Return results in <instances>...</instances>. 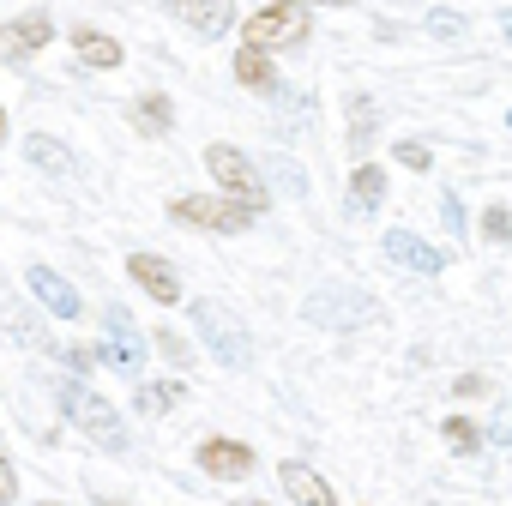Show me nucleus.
<instances>
[{
	"instance_id": "obj_1",
	"label": "nucleus",
	"mask_w": 512,
	"mask_h": 506,
	"mask_svg": "<svg viewBox=\"0 0 512 506\" xmlns=\"http://www.w3.org/2000/svg\"><path fill=\"white\" fill-rule=\"evenodd\" d=\"M205 169H211V181L229 193V205H241L247 217L253 211H266V181H260V169L247 163V151H235V145H205Z\"/></svg>"
},
{
	"instance_id": "obj_2",
	"label": "nucleus",
	"mask_w": 512,
	"mask_h": 506,
	"mask_svg": "<svg viewBox=\"0 0 512 506\" xmlns=\"http://www.w3.org/2000/svg\"><path fill=\"white\" fill-rule=\"evenodd\" d=\"M193 332L205 338V350H211L223 368H247V362H253L247 326H241L229 308H217V302H193Z\"/></svg>"
},
{
	"instance_id": "obj_3",
	"label": "nucleus",
	"mask_w": 512,
	"mask_h": 506,
	"mask_svg": "<svg viewBox=\"0 0 512 506\" xmlns=\"http://www.w3.org/2000/svg\"><path fill=\"white\" fill-rule=\"evenodd\" d=\"M61 404H67V416L103 446V452H127V428H121V416H115V404L103 398V392H91V386H61Z\"/></svg>"
},
{
	"instance_id": "obj_4",
	"label": "nucleus",
	"mask_w": 512,
	"mask_h": 506,
	"mask_svg": "<svg viewBox=\"0 0 512 506\" xmlns=\"http://www.w3.org/2000/svg\"><path fill=\"white\" fill-rule=\"evenodd\" d=\"M241 37H247V49H253V55L296 49V43L308 37V13H302V7H260V13L241 25Z\"/></svg>"
},
{
	"instance_id": "obj_5",
	"label": "nucleus",
	"mask_w": 512,
	"mask_h": 506,
	"mask_svg": "<svg viewBox=\"0 0 512 506\" xmlns=\"http://www.w3.org/2000/svg\"><path fill=\"white\" fill-rule=\"evenodd\" d=\"M169 217H175V223H193V229H247V223H253L241 205H229V199H199V193H181V199L169 205Z\"/></svg>"
},
{
	"instance_id": "obj_6",
	"label": "nucleus",
	"mask_w": 512,
	"mask_h": 506,
	"mask_svg": "<svg viewBox=\"0 0 512 506\" xmlns=\"http://www.w3.org/2000/svg\"><path fill=\"white\" fill-rule=\"evenodd\" d=\"M278 482H284V494H290L296 506H338V494H332V482H326L320 470H308L302 458H290V464H278Z\"/></svg>"
},
{
	"instance_id": "obj_7",
	"label": "nucleus",
	"mask_w": 512,
	"mask_h": 506,
	"mask_svg": "<svg viewBox=\"0 0 512 506\" xmlns=\"http://www.w3.org/2000/svg\"><path fill=\"white\" fill-rule=\"evenodd\" d=\"M127 266H133V284H139L151 302H163V308H169V302H181V278L169 272V260H163V253H133Z\"/></svg>"
},
{
	"instance_id": "obj_8",
	"label": "nucleus",
	"mask_w": 512,
	"mask_h": 506,
	"mask_svg": "<svg viewBox=\"0 0 512 506\" xmlns=\"http://www.w3.org/2000/svg\"><path fill=\"white\" fill-rule=\"evenodd\" d=\"M386 260L392 266H404V272H422V278H434L446 260H440V247H428V241H416L410 229H392L386 235Z\"/></svg>"
},
{
	"instance_id": "obj_9",
	"label": "nucleus",
	"mask_w": 512,
	"mask_h": 506,
	"mask_svg": "<svg viewBox=\"0 0 512 506\" xmlns=\"http://www.w3.org/2000/svg\"><path fill=\"white\" fill-rule=\"evenodd\" d=\"M25 278H31V296H37V302H43L55 320H73V314H79V290H73L61 272H49V266H31Z\"/></svg>"
},
{
	"instance_id": "obj_10",
	"label": "nucleus",
	"mask_w": 512,
	"mask_h": 506,
	"mask_svg": "<svg viewBox=\"0 0 512 506\" xmlns=\"http://www.w3.org/2000/svg\"><path fill=\"white\" fill-rule=\"evenodd\" d=\"M199 470H205V476H223V482H241V476L253 470V452H247L241 440H205V446H199Z\"/></svg>"
},
{
	"instance_id": "obj_11",
	"label": "nucleus",
	"mask_w": 512,
	"mask_h": 506,
	"mask_svg": "<svg viewBox=\"0 0 512 506\" xmlns=\"http://www.w3.org/2000/svg\"><path fill=\"white\" fill-rule=\"evenodd\" d=\"M103 326H109V362H115L121 374H139L145 344H139V332L127 326V314H121V308H109V314H103Z\"/></svg>"
},
{
	"instance_id": "obj_12",
	"label": "nucleus",
	"mask_w": 512,
	"mask_h": 506,
	"mask_svg": "<svg viewBox=\"0 0 512 506\" xmlns=\"http://www.w3.org/2000/svg\"><path fill=\"white\" fill-rule=\"evenodd\" d=\"M73 49H79V61H85V67H97V73H115V67H121V43H115V37H103V31H91V25H79V31H73Z\"/></svg>"
},
{
	"instance_id": "obj_13",
	"label": "nucleus",
	"mask_w": 512,
	"mask_h": 506,
	"mask_svg": "<svg viewBox=\"0 0 512 506\" xmlns=\"http://www.w3.org/2000/svg\"><path fill=\"white\" fill-rule=\"evenodd\" d=\"M49 37H55V19H49V13H19V19L7 25V49H13V55H31V49H43Z\"/></svg>"
},
{
	"instance_id": "obj_14",
	"label": "nucleus",
	"mask_w": 512,
	"mask_h": 506,
	"mask_svg": "<svg viewBox=\"0 0 512 506\" xmlns=\"http://www.w3.org/2000/svg\"><path fill=\"white\" fill-rule=\"evenodd\" d=\"M25 157H31V169H43V175H73V151H67L61 139H49V133H31V139H25Z\"/></svg>"
},
{
	"instance_id": "obj_15",
	"label": "nucleus",
	"mask_w": 512,
	"mask_h": 506,
	"mask_svg": "<svg viewBox=\"0 0 512 506\" xmlns=\"http://www.w3.org/2000/svg\"><path fill=\"white\" fill-rule=\"evenodd\" d=\"M187 398V386L181 380H157V386H139V410L145 416H163V410H175Z\"/></svg>"
},
{
	"instance_id": "obj_16",
	"label": "nucleus",
	"mask_w": 512,
	"mask_h": 506,
	"mask_svg": "<svg viewBox=\"0 0 512 506\" xmlns=\"http://www.w3.org/2000/svg\"><path fill=\"white\" fill-rule=\"evenodd\" d=\"M235 79H241L247 91H266V85H272V61L253 55V49H241V55H235Z\"/></svg>"
},
{
	"instance_id": "obj_17",
	"label": "nucleus",
	"mask_w": 512,
	"mask_h": 506,
	"mask_svg": "<svg viewBox=\"0 0 512 506\" xmlns=\"http://www.w3.org/2000/svg\"><path fill=\"white\" fill-rule=\"evenodd\" d=\"M380 199H386V169H380V163H362V169H356V205L374 211Z\"/></svg>"
},
{
	"instance_id": "obj_18",
	"label": "nucleus",
	"mask_w": 512,
	"mask_h": 506,
	"mask_svg": "<svg viewBox=\"0 0 512 506\" xmlns=\"http://www.w3.org/2000/svg\"><path fill=\"white\" fill-rule=\"evenodd\" d=\"M175 19L199 25L205 37H211V31H223V25H235V13H229V7H175Z\"/></svg>"
},
{
	"instance_id": "obj_19",
	"label": "nucleus",
	"mask_w": 512,
	"mask_h": 506,
	"mask_svg": "<svg viewBox=\"0 0 512 506\" xmlns=\"http://www.w3.org/2000/svg\"><path fill=\"white\" fill-rule=\"evenodd\" d=\"M374 127H380V121H374V103H368V97H350V145H356V151L368 145Z\"/></svg>"
},
{
	"instance_id": "obj_20",
	"label": "nucleus",
	"mask_w": 512,
	"mask_h": 506,
	"mask_svg": "<svg viewBox=\"0 0 512 506\" xmlns=\"http://www.w3.org/2000/svg\"><path fill=\"white\" fill-rule=\"evenodd\" d=\"M169 115H175V109H169V97H145V103H139V133H163V127H169Z\"/></svg>"
},
{
	"instance_id": "obj_21",
	"label": "nucleus",
	"mask_w": 512,
	"mask_h": 506,
	"mask_svg": "<svg viewBox=\"0 0 512 506\" xmlns=\"http://www.w3.org/2000/svg\"><path fill=\"white\" fill-rule=\"evenodd\" d=\"M446 440H452V452H476V446H482V434H476L464 416H452V422H446Z\"/></svg>"
},
{
	"instance_id": "obj_22",
	"label": "nucleus",
	"mask_w": 512,
	"mask_h": 506,
	"mask_svg": "<svg viewBox=\"0 0 512 506\" xmlns=\"http://www.w3.org/2000/svg\"><path fill=\"white\" fill-rule=\"evenodd\" d=\"M482 217H488V223H482V229H488V235H494V241H512V211H506V205H488V211H482Z\"/></svg>"
},
{
	"instance_id": "obj_23",
	"label": "nucleus",
	"mask_w": 512,
	"mask_h": 506,
	"mask_svg": "<svg viewBox=\"0 0 512 506\" xmlns=\"http://www.w3.org/2000/svg\"><path fill=\"white\" fill-rule=\"evenodd\" d=\"M398 163H410V169H428V163H434V151H428L422 139H404V145H398Z\"/></svg>"
},
{
	"instance_id": "obj_24",
	"label": "nucleus",
	"mask_w": 512,
	"mask_h": 506,
	"mask_svg": "<svg viewBox=\"0 0 512 506\" xmlns=\"http://www.w3.org/2000/svg\"><path fill=\"white\" fill-rule=\"evenodd\" d=\"M13 494H19V488H13V470H7V458H0V506H7Z\"/></svg>"
},
{
	"instance_id": "obj_25",
	"label": "nucleus",
	"mask_w": 512,
	"mask_h": 506,
	"mask_svg": "<svg viewBox=\"0 0 512 506\" xmlns=\"http://www.w3.org/2000/svg\"><path fill=\"white\" fill-rule=\"evenodd\" d=\"M446 223H452V229H458V235H464V205H458V199H452V193H446Z\"/></svg>"
},
{
	"instance_id": "obj_26",
	"label": "nucleus",
	"mask_w": 512,
	"mask_h": 506,
	"mask_svg": "<svg viewBox=\"0 0 512 506\" xmlns=\"http://www.w3.org/2000/svg\"><path fill=\"white\" fill-rule=\"evenodd\" d=\"M0 145H7V115H0Z\"/></svg>"
},
{
	"instance_id": "obj_27",
	"label": "nucleus",
	"mask_w": 512,
	"mask_h": 506,
	"mask_svg": "<svg viewBox=\"0 0 512 506\" xmlns=\"http://www.w3.org/2000/svg\"><path fill=\"white\" fill-rule=\"evenodd\" d=\"M241 506H266V500H241Z\"/></svg>"
},
{
	"instance_id": "obj_28",
	"label": "nucleus",
	"mask_w": 512,
	"mask_h": 506,
	"mask_svg": "<svg viewBox=\"0 0 512 506\" xmlns=\"http://www.w3.org/2000/svg\"><path fill=\"white\" fill-rule=\"evenodd\" d=\"M506 37H512V13H506Z\"/></svg>"
}]
</instances>
